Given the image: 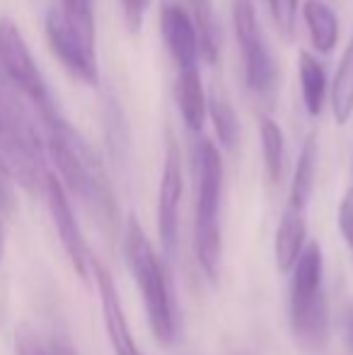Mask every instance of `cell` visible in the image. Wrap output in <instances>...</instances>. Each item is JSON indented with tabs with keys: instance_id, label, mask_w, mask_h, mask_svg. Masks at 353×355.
<instances>
[{
	"instance_id": "1",
	"label": "cell",
	"mask_w": 353,
	"mask_h": 355,
	"mask_svg": "<svg viewBox=\"0 0 353 355\" xmlns=\"http://www.w3.org/2000/svg\"><path fill=\"white\" fill-rule=\"evenodd\" d=\"M46 123V148L56 164L58 182L66 191L85 201L99 218L117 220V201H114L112 184L107 179L102 162L94 150L85 143V138L71 126L58 112L44 114Z\"/></svg>"
},
{
	"instance_id": "2",
	"label": "cell",
	"mask_w": 353,
	"mask_h": 355,
	"mask_svg": "<svg viewBox=\"0 0 353 355\" xmlns=\"http://www.w3.org/2000/svg\"><path fill=\"white\" fill-rule=\"evenodd\" d=\"M291 331L307 353H322L329 346V304L325 290L322 247L310 242L291 268Z\"/></svg>"
},
{
	"instance_id": "3",
	"label": "cell",
	"mask_w": 353,
	"mask_h": 355,
	"mask_svg": "<svg viewBox=\"0 0 353 355\" xmlns=\"http://www.w3.org/2000/svg\"><path fill=\"white\" fill-rule=\"evenodd\" d=\"M193 179H196V218H193V247L198 266L211 281L221 268V193H223V159L208 138L193 143Z\"/></svg>"
},
{
	"instance_id": "4",
	"label": "cell",
	"mask_w": 353,
	"mask_h": 355,
	"mask_svg": "<svg viewBox=\"0 0 353 355\" xmlns=\"http://www.w3.org/2000/svg\"><path fill=\"white\" fill-rule=\"evenodd\" d=\"M123 249H126L133 281H136L143 302H146L148 322H150L153 334H155V338L160 343H172L177 338V312L170 278H167L165 263L160 261L155 247L146 237V232H143L136 218H128L126 223Z\"/></svg>"
},
{
	"instance_id": "5",
	"label": "cell",
	"mask_w": 353,
	"mask_h": 355,
	"mask_svg": "<svg viewBox=\"0 0 353 355\" xmlns=\"http://www.w3.org/2000/svg\"><path fill=\"white\" fill-rule=\"evenodd\" d=\"M0 73L17 92L32 99L42 116L56 109L49 94L46 80L39 71L22 32L10 17H0Z\"/></svg>"
},
{
	"instance_id": "6",
	"label": "cell",
	"mask_w": 353,
	"mask_h": 355,
	"mask_svg": "<svg viewBox=\"0 0 353 355\" xmlns=\"http://www.w3.org/2000/svg\"><path fill=\"white\" fill-rule=\"evenodd\" d=\"M232 24L245 61V83L252 92L264 94L276 85L278 66L268 42L261 32L259 17L252 0H232Z\"/></svg>"
},
{
	"instance_id": "7",
	"label": "cell",
	"mask_w": 353,
	"mask_h": 355,
	"mask_svg": "<svg viewBox=\"0 0 353 355\" xmlns=\"http://www.w3.org/2000/svg\"><path fill=\"white\" fill-rule=\"evenodd\" d=\"M44 193H46L49 211H51L53 225H56L58 239H61L63 249H66L68 259H71L73 268H76V273L85 281V278H89V273H92L94 257H92V252H89L85 237H83V230H80V225H78V218H76V213H73L71 201H68V191L63 189V184L58 182L56 174L49 172Z\"/></svg>"
},
{
	"instance_id": "8",
	"label": "cell",
	"mask_w": 353,
	"mask_h": 355,
	"mask_svg": "<svg viewBox=\"0 0 353 355\" xmlns=\"http://www.w3.org/2000/svg\"><path fill=\"white\" fill-rule=\"evenodd\" d=\"M46 37H49V46L56 53L58 61L63 63V68H66L73 78L97 87L99 71H97V58H94V46H89L85 39L73 29V24L63 17L61 10L49 12Z\"/></svg>"
},
{
	"instance_id": "9",
	"label": "cell",
	"mask_w": 353,
	"mask_h": 355,
	"mask_svg": "<svg viewBox=\"0 0 353 355\" xmlns=\"http://www.w3.org/2000/svg\"><path fill=\"white\" fill-rule=\"evenodd\" d=\"M182 157H179L177 143L170 138L167 143V157L160 177V191H157V234H160L162 252L175 257L177 237H179V206H182Z\"/></svg>"
},
{
	"instance_id": "10",
	"label": "cell",
	"mask_w": 353,
	"mask_h": 355,
	"mask_svg": "<svg viewBox=\"0 0 353 355\" xmlns=\"http://www.w3.org/2000/svg\"><path fill=\"white\" fill-rule=\"evenodd\" d=\"M92 273H94V281H97V288H99L104 327H107V336H109V343H112L114 353L117 355H143L138 351L136 341H133L131 327H128L126 312H123V307H121V300H119L112 273H109L99 261H94Z\"/></svg>"
},
{
	"instance_id": "11",
	"label": "cell",
	"mask_w": 353,
	"mask_h": 355,
	"mask_svg": "<svg viewBox=\"0 0 353 355\" xmlns=\"http://www.w3.org/2000/svg\"><path fill=\"white\" fill-rule=\"evenodd\" d=\"M160 29L162 39L167 44V51L172 53L179 71L196 68L201 51H198V37L191 17L179 5H165L160 12Z\"/></svg>"
},
{
	"instance_id": "12",
	"label": "cell",
	"mask_w": 353,
	"mask_h": 355,
	"mask_svg": "<svg viewBox=\"0 0 353 355\" xmlns=\"http://www.w3.org/2000/svg\"><path fill=\"white\" fill-rule=\"evenodd\" d=\"M307 237V223H305V211L286 206L281 220L276 227V239H273V254H276V266L278 271L288 273L295 266L298 257L302 254V249Z\"/></svg>"
},
{
	"instance_id": "13",
	"label": "cell",
	"mask_w": 353,
	"mask_h": 355,
	"mask_svg": "<svg viewBox=\"0 0 353 355\" xmlns=\"http://www.w3.org/2000/svg\"><path fill=\"white\" fill-rule=\"evenodd\" d=\"M175 99L189 131L191 133L201 131L208 114V97H206V89H203V80L198 68L179 71L175 83Z\"/></svg>"
},
{
	"instance_id": "14",
	"label": "cell",
	"mask_w": 353,
	"mask_h": 355,
	"mask_svg": "<svg viewBox=\"0 0 353 355\" xmlns=\"http://www.w3.org/2000/svg\"><path fill=\"white\" fill-rule=\"evenodd\" d=\"M302 17H305L310 44L317 53H332L339 42V17L325 3V0H305L302 3Z\"/></svg>"
},
{
	"instance_id": "15",
	"label": "cell",
	"mask_w": 353,
	"mask_h": 355,
	"mask_svg": "<svg viewBox=\"0 0 353 355\" xmlns=\"http://www.w3.org/2000/svg\"><path fill=\"white\" fill-rule=\"evenodd\" d=\"M298 73H300V92H302L305 112L310 116H320L322 107L327 102V94H329L325 66L317 61L315 53L300 51V56H298Z\"/></svg>"
},
{
	"instance_id": "16",
	"label": "cell",
	"mask_w": 353,
	"mask_h": 355,
	"mask_svg": "<svg viewBox=\"0 0 353 355\" xmlns=\"http://www.w3.org/2000/svg\"><path fill=\"white\" fill-rule=\"evenodd\" d=\"M191 8V22L198 37V51L201 58H206L211 66H216L218 53H221V27H218L216 10H213L211 0H189Z\"/></svg>"
},
{
	"instance_id": "17",
	"label": "cell",
	"mask_w": 353,
	"mask_h": 355,
	"mask_svg": "<svg viewBox=\"0 0 353 355\" xmlns=\"http://www.w3.org/2000/svg\"><path fill=\"white\" fill-rule=\"evenodd\" d=\"M315 174H317V138L307 136V141L302 143L300 157H298L295 172H293L288 206L298 208V211H305L307 203H310L312 189H315Z\"/></svg>"
},
{
	"instance_id": "18",
	"label": "cell",
	"mask_w": 353,
	"mask_h": 355,
	"mask_svg": "<svg viewBox=\"0 0 353 355\" xmlns=\"http://www.w3.org/2000/svg\"><path fill=\"white\" fill-rule=\"evenodd\" d=\"M332 99V114H334V121L339 126H346L353 116V39L346 46L344 56L336 68L334 83L329 89Z\"/></svg>"
},
{
	"instance_id": "19",
	"label": "cell",
	"mask_w": 353,
	"mask_h": 355,
	"mask_svg": "<svg viewBox=\"0 0 353 355\" xmlns=\"http://www.w3.org/2000/svg\"><path fill=\"white\" fill-rule=\"evenodd\" d=\"M208 116H211L216 136L223 148H235L237 138H240V121H237L235 107H232L225 92H221V89L211 92V97H208Z\"/></svg>"
},
{
	"instance_id": "20",
	"label": "cell",
	"mask_w": 353,
	"mask_h": 355,
	"mask_svg": "<svg viewBox=\"0 0 353 355\" xmlns=\"http://www.w3.org/2000/svg\"><path fill=\"white\" fill-rule=\"evenodd\" d=\"M261 133V148H264V164L266 174L273 184H278L286 172V141H283V131L273 119L264 116L259 121Z\"/></svg>"
},
{
	"instance_id": "21",
	"label": "cell",
	"mask_w": 353,
	"mask_h": 355,
	"mask_svg": "<svg viewBox=\"0 0 353 355\" xmlns=\"http://www.w3.org/2000/svg\"><path fill=\"white\" fill-rule=\"evenodd\" d=\"M61 12L78 34L94 46V0H61Z\"/></svg>"
},
{
	"instance_id": "22",
	"label": "cell",
	"mask_w": 353,
	"mask_h": 355,
	"mask_svg": "<svg viewBox=\"0 0 353 355\" xmlns=\"http://www.w3.org/2000/svg\"><path fill=\"white\" fill-rule=\"evenodd\" d=\"M298 3H300V0H268V5H271L273 22H276L278 32H281L283 37H291V34L295 32Z\"/></svg>"
},
{
	"instance_id": "23",
	"label": "cell",
	"mask_w": 353,
	"mask_h": 355,
	"mask_svg": "<svg viewBox=\"0 0 353 355\" xmlns=\"http://www.w3.org/2000/svg\"><path fill=\"white\" fill-rule=\"evenodd\" d=\"M148 8H150V0H121L123 22H126V27H128V32H131V34L141 32Z\"/></svg>"
},
{
	"instance_id": "24",
	"label": "cell",
	"mask_w": 353,
	"mask_h": 355,
	"mask_svg": "<svg viewBox=\"0 0 353 355\" xmlns=\"http://www.w3.org/2000/svg\"><path fill=\"white\" fill-rule=\"evenodd\" d=\"M339 230H341V234H344L346 244H349L351 252H353V189H349V191H346V196L341 198Z\"/></svg>"
},
{
	"instance_id": "25",
	"label": "cell",
	"mask_w": 353,
	"mask_h": 355,
	"mask_svg": "<svg viewBox=\"0 0 353 355\" xmlns=\"http://www.w3.org/2000/svg\"><path fill=\"white\" fill-rule=\"evenodd\" d=\"M15 208H17L15 191H12V187H10L8 177H3V174H0V218H3V215L15 213Z\"/></svg>"
},
{
	"instance_id": "26",
	"label": "cell",
	"mask_w": 353,
	"mask_h": 355,
	"mask_svg": "<svg viewBox=\"0 0 353 355\" xmlns=\"http://www.w3.org/2000/svg\"><path fill=\"white\" fill-rule=\"evenodd\" d=\"M5 254V230H3V218H0V261H3Z\"/></svg>"
}]
</instances>
